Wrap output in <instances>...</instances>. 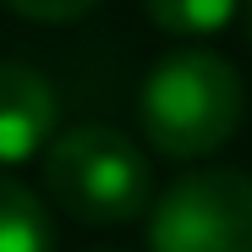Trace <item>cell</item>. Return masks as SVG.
Segmentation results:
<instances>
[{"instance_id": "277c9868", "label": "cell", "mask_w": 252, "mask_h": 252, "mask_svg": "<svg viewBox=\"0 0 252 252\" xmlns=\"http://www.w3.org/2000/svg\"><path fill=\"white\" fill-rule=\"evenodd\" d=\"M55 88L44 71L0 61V164H22L55 143Z\"/></svg>"}, {"instance_id": "8992f818", "label": "cell", "mask_w": 252, "mask_h": 252, "mask_svg": "<svg viewBox=\"0 0 252 252\" xmlns=\"http://www.w3.org/2000/svg\"><path fill=\"white\" fill-rule=\"evenodd\" d=\"M143 11L170 38H208V33H225L236 22L241 0H143Z\"/></svg>"}, {"instance_id": "7a4b0ae2", "label": "cell", "mask_w": 252, "mask_h": 252, "mask_svg": "<svg viewBox=\"0 0 252 252\" xmlns=\"http://www.w3.org/2000/svg\"><path fill=\"white\" fill-rule=\"evenodd\" d=\"M44 187L82 225H126L154 208L148 154L115 126H71L44 148Z\"/></svg>"}, {"instance_id": "5b68a950", "label": "cell", "mask_w": 252, "mask_h": 252, "mask_svg": "<svg viewBox=\"0 0 252 252\" xmlns=\"http://www.w3.org/2000/svg\"><path fill=\"white\" fill-rule=\"evenodd\" d=\"M0 252H55V225L22 181L0 176Z\"/></svg>"}, {"instance_id": "52a82bcc", "label": "cell", "mask_w": 252, "mask_h": 252, "mask_svg": "<svg viewBox=\"0 0 252 252\" xmlns=\"http://www.w3.org/2000/svg\"><path fill=\"white\" fill-rule=\"evenodd\" d=\"M0 6H11L28 22H77V17H88L94 6H104V0H0Z\"/></svg>"}, {"instance_id": "ba28073f", "label": "cell", "mask_w": 252, "mask_h": 252, "mask_svg": "<svg viewBox=\"0 0 252 252\" xmlns=\"http://www.w3.org/2000/svg\"><path fill=\"white\" fill-rule=\"evenodd\" d=\"M247 22H252V0H247Z\"/></svg>"}, {"instance_id": "6da1fadb", "label": "cell", "mask_w": 252, "mask_h": 252, "mask_svg": "<svg viewBox=\"0 0 252 252\" xmlns=\"http://www.w3.org/2000/svg\"><path fill=\"white\" fill-rule=\"evenodd\" d=\"M143 137L159 159H203L220 154L247 115V88L241 71L214 55V50H176L154 61V71L143 77Z\"/></svg>"}, {"instance_id": "3957f363", "label": "cell", "mask_w": 252, "mask_h": 252, "mask_svg": "<svg viewBox=\"0 0 252 252\" xmlns=\"http://www.w3.org/2000/svg\"><path fill=\"white\" fill-rule=\"evenodd\" d=\"M148 252H252V176L192 170L148 208Z\"/></svg>"}]
</instances>
